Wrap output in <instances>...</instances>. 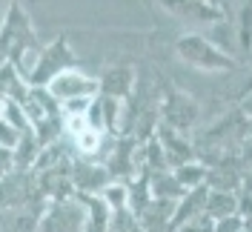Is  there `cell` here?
<instances>
[{
    "label": "cell",
    "mask_w": 252,
    "mask_h": 232,
    "mask_svg": "<svg viewBox=\"0 0 252 232\" xmlns=\"http://www.w3.org/2000/svg\"><path fill=\"white\" fill-rule=\"evenodd\" d=\"M26 95H29V83H26V77L20 75V69L12 66V63L0 61V100L23 103Z\"/></svg>",
    "instance_id": "9"
},
{
    "label": "cell",
    "mask_w": 252,
    "mask_h": 232,
    "mask_svg": "<svg viewBox=\"0 0 252 232\" xmlns=\"http://www.w3.org/2000/svg\"><path fill=\"white\" fill-rule=\"evenodd\" d=\"M198 118V106L189 100V95L169 92L163 98V121L169 124V129H189Z\"/></svg>",
    "instance_id": "6"
},
{
    "label": "cell",
    "mask_w": 252,
    "mask_h": 232,
    "mask_svg": "<svg viewBox=\"0 0 252 232\" xmlns=\"http://www.w3.org/2000/svg\"><path fill=\"white\" fill-rule=\"evenodd\" d=\"M0 118H3V100H0Z\"/></svg>",
    "instance_id": "23"
},
{
    "label": "cell",
    "mask_w": 252,
    "mask_h": 232,
    "mask_svg": "<svg viewBox=\"0 0 252 232\" xmlns=\"http://www.w3.org/2000/svg\"><path fill=\"white\" fill-rule=\"evenodd\" d=\"M9 6H12V3H9ZM9 6H6V0H0V26H3V20L9 15Z\"/></svg>",
    "instance_id": "20"
},
{
    "label": "cell",
    "mask_w": 252,
    "mask_h": 232,
    "mask_svg": "<svg viewBox=\"0 0 252 232\" xmlns=\"http://www.w3.org/2000/svg\"><path fill=\"white\" fill-rule=\"evenodd\" d=\"M15 169H17V164H15V149H6V146H0V178L12 175Z\"/></svg>",
    "instance_id": "18"
},
{
    "label": "cell",
    "mask_w": 252,
    "mask_h": 232,
    "mask_svg": "<svg viewBox=\"0 0 252 232\" xmlns=\"http://www.w3.org/2000/svg\"><path fill=\"white\" fill-rule=\"evenodd\" d=\"M103 201L109 203L112 212H118V209H126L129 206V189L121 184H109L106 189H103V195H100Z\"/></svg>",
    "instance_id": "14"
},
{
    "label": "cell",
    "mask_w": 252,
    "mask_h": 232,
    "mask_svg": "<svg viewBox=\"0 0 252 232\" xmlns=\"http://www.w3.org/2000/svg\"><path fill=\"white\" fill-rule=\"evenodd\" d=\"M40 212L32 209H3L0 212V232H37Z\"/></svg>",
    "instance_id": "11"
},
{
    "label": "cell",
    "mask_w": 252,
    "mask_h": 232,
    "mask_svg": "<svg viewBox=\"0 0 252 232\" xmlns=\"http://www.w3.org/2000/svg\"><path fill=\"white\" fill-rule=\"evenodd\" d=\"M178 55H181V61H187L189 66H195V69H201V72H226V69H232L235 63L229 55H223L218 46H212L206 37L201 34H187V37H181L178 40Z\"/></svg>",
    "instance_id": "4"
},
{
    "label": "cell",
    "mask_w": 252,
    "mask_h": 232,
    "mask_svg": "<svg viewBox=\"0 0 252 232\" xmlns=\"http://www.w3.org/2000/svg\"><path fill=\"white\" fill-rule=\"evenodd\" d=\"M40 43H37V34L32 29V20L26 15V9L12 0L9 6V15L0 26V61L12 63L20 69V75L26 77L32 72V66L40 55Z\"/></svg>",
    "instance_id": "1"
},
{
    "label": "cell",
    "mask_w": 252,
    "mask_h": 232,
    "mask_svg": "<svg viewBox=\"0 0 252 232\" xmlns=\"http://www.w3.org/2000/svg\"><path fill=\"white\" fill-rule=\"evenodd\" d=\"M175 178L181 181V186L192 192V189H198V186H204L206 181V169L201 164H184V166H175Z\"/></svg>",
    "instance_id": "13"
},
{
    "label": "cell",
    "mask_w": 252,
    "mask_h": 232,
    "mask_svg": "<svg viewBox=\"0 0 252 232\" xmlns=\"http://www.w3.org/2000/svg\"><path fill=\"white\" fill-rule=\"evenodd\" d=\"M66 69H75V55H72V49H69V43L63 37H55L49 46L40 49L32 72L26 75V83L37 86V89H46L49 83Z\"/></svg>",
    "instance_id": "3"
},
{
    "label": "cell",
    "mask_w": 252,
    "mask_h": 232,
    "mask_svg": "<svg viewBox=\"0 0 252 232\" xmlns=\"http://www.w3.org/2000/svg\"><path fill=\"white\" fill-rule=\"evenodd\" d=\"M109 169L103 166H92V164H72V186L83 192V195H94V192H103L109 186Z\"/></svg>",
    "instance_id": "8"
},
{
    "label": "cell",
    "mask_w": 252,
    "mask_h": 232,
    "mask_svg": "<svg viewBox=\"0 0 252 232\" xmlns=\"http://www.w3.org/2000/svg\"><path fill=\"white\" fill-rule=\"evenodd\" d=\"M215 232H244V218L241 215H226L215 221Z\"/></svg>",
    "instance_id": "17"
},
{
    "label": "cell",
    "mask_w": 252,
    "mask_h": 232,
    "mask_svg": "<svg viewBox=\"0 0 252 232\" xmlns=\"http://www.w3.org/2000/svg\"><path fill=\"white\" fill-rule=\"evenodd\" d=\"M244 112H247V115H252V98L247 100V103H244Z\"/></svg>",
    "instance_id": "21"
},
{
    "label": "cell",
    "mask_w": 252,
    "mask_h": 232,
    "mask_svg": "<svg viewBox=\"0 0 252 232\" xmlns=\"http://www.w3.org/2000/svg\"><path fill=\"white\" fill-rule=\"evenodd\" d=\"M163 3V9H169L172 15H178L187 23H212V20H220V12L215 6H209L204 0H158Z\"/></svg>",
    "instance_id": "7"
},
{
    "label": "cell",
    "mask_w": 252,
    "mask_h": 232,
    "mask_svg": "<svg viewBox=\"0 0 252 232\" xmlns=\"http://www.w3.org/2000/svg\"><path fill=\"white\" fill-rule=\"evenodd\" d=\"M244 189H250L252 192V172H250V178H247V184H244Z\"/></svg>",
    "instance_id": "22"
},
{
    "label": "cell",
    "mask_w": 252,
    "mask_h": 232,
    "mask_svg": "<svg viewBox=\"0 0 252 232\" xmlns=\"http://www.w3.org/2000/svg\"><path fill=\"white\" fill-rule=\"evenodd\" d=\"M46 89L63 106V103H72V100H94V98H100V80L86 75V72H80L78 66H75V69L61 72Z\"/></svg>",
    "instance_id": "5"
},
{
    "label": "cell",
    "mask_w": 252,
    "mask_h": 232,
    "mask_svg": "<svg viewBox=\"0 0 252 232\" xmlns=\"http://www.w3.org/2000/svg\"><path fill=\"white\" fill-rule=\"evenodd\" d=\"M172 232H215V221L206 215V212H201V215L189 218V221H184V224H178Z\"/></svg>",
    "instance_id": "15"
},
{
    "label": "cell",
    "mask_w": 252,
    "mask_h": 232,
    "mask_svg": "<svg viewBox=\"0 0 252 232\" xmlns=\"http://www.w3.org/2000/svg\"><path fill=\"white\" fill-rule=\"evenodd\" d=\"M204 212L212 221H220L226 215H238V195H232L229 189H209L204 201Z\"/></svg>",
    "instance_id": "10"
},
{
    "label": "cell",
    "mask_w": 252,
    "mask_h": 232,
    "mask_svg": "<svg viewBox=\"0 0 252 232\" xmlns=\"http://www.w3.org/2000/svg\"><path fill=\"white\" fill-rule=\"evenodd\" d=\"M89 230V212L78 192L69 198H55L46 201L40 212L37 232H86Z\"/></svg>",
    "instance_id": "2"
},
{
    "label": "cell",
    "mask_w": 252,
    "mask_h": 232,
    "mask_svg": "<svg viewBox=\"0 0 252 232\" xmlns=\"http://www.w3.org/2000/svg\"><path fill=\"white\" fill-rule=\"evenodd\" d=\"M238 215L241 218H252V192L250 189H244V192L238 195Z\"/></svg>",
    "instance_id": "19"
},
{
    "label": "cell",
    "mask_w": 252,
    "mask_h": 232,
    "mask_svg": "<svg viewBox=\"0 0 252 232\" xmlns=\"http://www.w3.org/2000/svg\"><path fill=\"white\" fill-rule=\"evenodd\" d=\"M23 138V132L12 126L6 118H0V146H6V149H17V143Z\"/></svg>",
    "instance_id": "16"
},
{
    "label": "cell",
    "mask_w": 252,
    "mask_h": 232,
    "mask_svg": "<svg viewBox=\"0 0 252 232\" xmlns=\"http://www.w3.org/2000/svg\"><path fill=\"white\" fill-rule=\"evenodd\" d=\"M132 72L129 69H109L106 75L100 77V95L103 98H118V100H124L126 92L132 89Z\"/></svg>",
    "instance_id": "12"
}]
</instances>
